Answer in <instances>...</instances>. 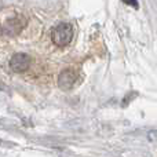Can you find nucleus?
Listing matches in <instances>:
<instances>
[{"instance_id": "f257e3e1", "label": "nucleus", "mask_w": 157, "mask_h": 157, "mask_svg": "<svg viewBox=\"0 0 157 157\" xmlns=\"http://www.w3.org/2000/svg\"><path fill=\"white\" fill-rule=\"evenodd\" d=\"M51 37L52 41H54L57 46H66L72 41V37H73V26L71 24H66V22H62V24L57 25V26L52 29L51 32Z\"/></svg>"}, {"instance_id": "f03ea898", "label": "nucleus", "mask_w": 157, "mask_h": 157, "mask_svg": "<svg viewBox=\"0 0 157 157\" xmlns=\"http://www.w3.org/2000/svg\"><path fill=\"white\" fill-rule=\"evenodd\" d=\"M25 25H26V19L21 15H15L6 19L4 25H3V30L8 36H15L24 29Z\"/></svg>"}, {"instance_id": "7ed1b4c3", "label": "nucleus", "mask_w": 157, "mask_h": 157, "mask_svg": "<svg viewBox=\"0 0 157 157\" xmlns=\"http://www.w3.org/2000/svg\"><path fill=\"white\" fill-rule=\"evenodd\" d=\"M29 63H30L29 55L25 54V52H17L10 59V68L17 73H21V72H25L29 68Z\"/></svg>"}, {"instance_id": "20e7f679", "label": "nucleus", "mask_w": 157, "mask_h": 157, "mask_svg": "<svg viewBox=\"0 0 157 157\" xmlns=\"http://www.w3.org/2000/svg\"><path fill=\"white\" fill-rule=\"evenodd\" d=\"M76 83V73L73 69H65L61 72L59 77H58V86L62 90H71L73 84Z\"/></svg>"}, {"instance_id": "39448f33", "label": "nucleus", "mask_w": 157, "mask_h": 157, "mask_svg": "<svg viewBox=\"0 0 157 157\" xmlns=\"http://www.w3.org/2000/svg\"><path fill=\"white\" fill-rule=\"evenodd\" d=\"M149 139L152 142H155V144H157V130L150 131V132H149Z\"/></svg>"}, {"instance_id": "423d86ee", "label": "nucleus", "mask_w": 157, "mask_h": 157, "mask_svg": "<svg viewBox=\"0 0 157 157\" xmlns=\"http://www.w3.org/2000/svg\"><path fill=\"white\" fill-rule=\"evenodd\" d=\"M124 3H127V4L132 6V7H136L138 6V3H136V0H123Z\"/></svg>"}]
</instances>
